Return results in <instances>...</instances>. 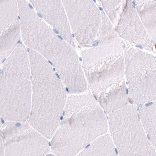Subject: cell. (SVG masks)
<instances>
[{"instance_id":"obj_8","label":"cell","mask_w":156,"mask_h":156,"mask_svg":"<svg viewBox=\"0 0 156 156\" xmlns=\"http://www.w3.org/2000/svg\"><path fill=\"white\" fill-rule=\"evenodd\" d=\"M5 144V156H44L49 143L29 122L7 121L0 128Z\"/></svg>"},{"instance_id":"obj_7","label":"cell","mask_w":156,"mask_h":156,"mask_svg":"<svg viewBox=\"0 0 156 156\" xmlns=\"http://www.w3.org/2000/svg\"><path fill=\"white\" fill-rule=\"evenodd\" d=\"M125 51L128 95L132 104L142 105L155 101L156 59L139 50Z\"/></svg>"},{"instance_id":"obj_16","label":"cell","mask_w":156,"mask_h":156,"mask_svg":"<svg viewBox=\"0 0 156 156\" xmlns=\"http://www.w3.org/2000/svg\"><path fill=\"white\" fill-rule=\"evenodd\" d=\"M103 8L112 21H115L124 0H100Z\"/></svg>"},{"instance_id":"obj_3","label":"cell","mask_w":156,"mask_h":156,"mask_svg":"<svg viewBox=\"0 0 156 156\" xmlns=\"http://www.w3.org/2000/svg\"><path fill=\"white\" fill-rule=\"evenodd\" d=\"M28 52L32 82L29 123L50 139L57 129L65 106V87L48 61L32 50Z\"/></svg>"},{"instance_id":"obj_5","label":"cell","mask_w":156,"mask_h":156,"mask_svg":"<svg viewBox=\"0 0 156 156\" xmlns=\"http://www.w3.org/2000/svg\"><path fill=\"white\" fill-rule=\"evenodd\" d=\"M93 48L83 51V64L94 96L125 84L122 42L117 36L97 38Z\"/></svg>"},{"instance_id":"obj_15","label":"cell","mask_w":156,"mask_h":156,"mask_svg":"<svg viewBox=\"0 0 156 156\" xmlns=\"http://www.w3.org/2000/svg\"><path fill=\"white\" fill-rule=\"evenodd\" d=\"M19 23L17 0H0V34Z\"/></svg>"},{"instance_id":"obj_9","label":"cell","mask_w":156,"mask_h":156,"mask_svg":"<svg viewBox=\"0 0 156 156\" xmlns=\"http://www.w3.org/2000/svg\"><path fill=\"white\" fill-rule=\"evenodd\" d=\"M70 29L81 46L93 44L101 16L92 0H62Z\"/></svg>"},{"instance_id":"obj_2","label":"cell","mask_w":156,"mask_h":156,"mask_svg":"<svg viewBox=\"0 0 156 156\" xmlns=\"http://www.w3.org/2000/svg\"><path fill=\"white\" fill-rule=\"evenodd\" d=\"M108 129L105 113L92 94L87 91L70 95L51 147L57 155L75 156Z\"/></svg>"},{"instance_id":"obj_18","label":"cell","mask_w":156,"mask_h":156,"mask_svg":"<svg viewBox=\"0 0 156 156\" xmlns=\"http://www.w3.org/2000/svg\"><path fill=\"white\" fill-rule=\"evenodd\" d=\"M5 144L3 138L0 133V156L5 155Z\"/></svg>"},{"instance_id":"obj_19","label":"cell","mask_w":156,"mask_h":156,"mask_svg":"<svg viewBox=\"0 0 156 156\" xmlns=\"http://www.w3.org/2000/svg\"><path fill=\"white\" fill-rule=\"evenodd\" d=\"M2 125V119H1V115H0V128L1 126Z\"/></svg>"},{"instance_id":"obj_12","label":"cell","mask_w":156,"mask_h":156,"mask_svg":"<svg viewBox=\"0 0 156 156\" xmlns=\"http://www.w3.org/2000/svg\"><path fill=\"white\" fill-rule=\"evenodd\" d=\"M156 104L155 101L140 105L138 110L139 119L149 140L156 145Z\"/></svg>"},{"instance_id":"obj_10","label":"cell","mask_w":156,"mask_h":156,"mask_svg":"<svg viewBox=\"0 0 156 156\" xmlns=\"http://www.w3.org/2000/svg\"><path fill=\"white\" fill-rule=\"evenodd\" d=\"M120 36L131 43L154 51V42L147 34L132 0H126L117 27Z\"/></svg>"},{"instance_id":"obj_6","label":"cell","mask_w":156,"mask_h":156,"mask_svg":"<svg viewBox=\"0 0 156 156\" xmlns=\"http://www.w3.org/2000/svg\"><path fill=\"white\" fill-rule=\"evenodd\" d=\"M111 136L119 155L155 156V148L146 135L135 105L128 104L109 114Z\"/></svg>"},{"instance_id":"obj_17","label":"cell","mask_w":156,"mask_h":156,"mask_svg":"<svg viewBox=\"0 0 156 156\" xmlns=\"http://www.w3.org/2000/svg\"><path fill=\"white\" fill-rule=\"evenodd\" d=\"M138 13L156 11V0H132Z\"/></svg>"},{"instance_id":"obj_11","label":"cell","mask_w":156,"mask_h":156,"mask_svg":"<svg viewBox=\"0 0 156 156\" xmlns=\"http://www.w3.org/2000/svg\"><path fill=\"white\" fill-rule=\"evenodd\" d=\"M40 17L61 37L75 47L69 23L62 0H28Z\"/></svg>"},{"instance_id":"obj_4","label":"cell","mask_w":156,"mask_h":156,"mask_svg":"<svg viewBox=\"0 0 156 156\" xmlns=\"http://www.w3.org/2000/svg\"><path fill=\"white\" fill-rule=\"evenodd\" d=\"M31 97L28 52L25 45L20 44L0 66L1 117L6 121H27Z\"/></svg>"},{"instance_id":"obj_13","label":"cell","mask_w":156,"mask_h":156,"mask_svg":"<svg viewBox=\"0 0 156 156\" xmlns=\"http://www.w3.org/2000/svg\"><path fill=\"white\" fill-rule=\"evenodd\" d=\"M111 136H99L80 152L78 156H115L117 154Z\"/></svg>"},{"instance_id":"obj_1","label":"cell","mask_w":156,"mask_h":156,"mask_svg":"<svg viewBox=\"0 0 156 156\" xmlns=\"http://www.w3.org/2000/svg\"><path fill=\"white\" fill-rule=\"evenodd\" d=\"M25 45L48 61L70 93H83L89 85L73 47L40 17L27 0H17Z\"/></svg>"},{"instance_id":"obj_14","label":"cell","mask_w":156,"mask_h":156,"mask_svg":"<svg viewBox=\"0 0 156 156\" xmlns=\"http://www.w3.org/2000/svg\"><path fill=\"white\" fill-rule=\"evenodd\" d=\"M21 37L20 23L0 34V66L19 45Z\"/></svg>"}]
</instances>
